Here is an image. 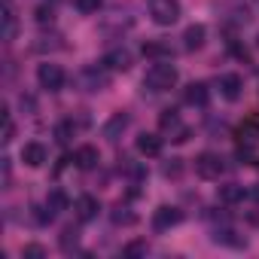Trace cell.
Returning <instances> with one entry per match:
<instances>
[{"label":"cell","instance_id":"obj_1","mask_svg":"<svg viewBox=\"0 0 259 259\" xmlns=\"http://www.w3.org/2000/svg\"><path fill=\"white\" fill-rule=\"evenodd\" d=\"M238 156L247 165H259V116H250L238 128Z\"/></svg>","mask_w":259,"mask_h":259},{"label":"cell","instance_id":"obj_2","mask_svg":"<svg viewBox=\"0 0 259 259\" xmlns=\"http://www.w3.org/2000/svg\"><path fill=\"white\" fill-rule=\"evenodd\" d=\"M144 85H147L150 92H168V89H174V85H177V67H174L171 61H156V64L147 70Z\"/></svg>","mask_w":259,"mask_h":259},{"label":"cell","instance_id":"obj_3","mask_svg":"<svg viewBox=\"0 0 259 259\" xmlns=\"http://www.w3.org/2000/svg\"><path fill=\"white\" fill-rule=\"evenodd\" d=\"M159 132L171 141V144H186L189 141V125L180 119V113L177 110H165L162 116H159Z\"/></svg>","mask_w":259,"mask_h":259},{"label":"cell","instance_id":"obj_4","mask_svg":"<svg viewBox=\"0 0 259 259\" xmlns=\"http://www.w3.org/2000/svg\"><path fill=\"white\" fill-rule=\"evenodd\" d=\"M150 16H153L156 25L168 28L180 19V4L177 0H150Z\"/></svg>","mask_w":259,"mask_h":259},{"label":"cell","instance_id":"obj_5","mask_svg":"<svg viewBox=\"0 0 259 259\" xmlns=\"http://www.w3.org/2000/svg\"><path fill=\"white\" fill-rule=\"evenodd\" d=\"M223 171H226V165H223V159H220L217 153H201V156H195V174H198L201 180H220Z\"/></svg>","mask_w":259,"mask_h":259},{"label":"cell","instance_id":"obj_6","mask_svg":"<svg viewBox=\"0 0 259 259\" xmlns=\"http://www.w3.org/2000/svg\"><path fill=\"white\" fill-rule=\"evenodd\" d=\"M37 79H40V85L46 92H61L64 89V70H61V64H52V61L40 64L37 67Z\"/></svg>","mask_w":259,"mask_h":259},{"label":"cell","instance_id":"obj_7","mask_svg":"<svg viewBox=\"0 0 259 259\" xmlns=\"http://www.w3.org/2000/svg\"><path fill=\"white\" fill-rule=\"evenodd\" d=\"M79 85L85 89V92H104L107 85H110V73H107V67L101 64V67H82V73H79Z\"/></svg>","mask_w":259,"mask_h":259},{"label":"cell","instance_id":"obj_8","mask_svg":"<svg viewBox=\"0 0 259 259\" xmlns=\"http://www.w3.org/2000/svg\"><path fill=\"white\" fill-rule=\"evenodd\" d=\"M101 64H104L107 70L125 73V70H132V52H128V49H110V52L101 58Z\"/></svg>","mask_w":259,"mask_h":259},{"label":"cell","instance_id":"obj_9","mask_svg":"<svg viewBox=\"0 0 259 259\" xmlns=\"http://www.w3.org/2000/svg\"><path fill=\"white\" fill-rule=\"evenodd\" d=\"M220 95H223L226 101H238V98L244 95V79H241L238 73H223V76H220Z\"/></svg>","mask_w":259,"mask_h":259},{"label":"cell","instance_id":"obj_10","mask_svg":"<svg viewBox=\"0 0 259 259\" xmlns=\"http://www.w3.org/2000/svg\"><path fill=\"white\" fill-rule=\"evenodd\" d=\"M46 159H49V153H46V147H43V144L31 141V144H25V147H22V162H25L28 168H43V165H46Z\"/></svg>","mask_w":259,"mask_h":259},{"label":"cell","instance_id":"obj_11","mask_svg":"<svg viewBox=\"0 0 259 259\" xmlns=\"http://www.w3.org/2000/svg\"><path fill=\"white\" fill-rule=\"evenodd\" d=\"M180 220H183V213H180L177 207H168V204H162V207L153 213V229H156V232H165V229L177 226Z\"/></svg>","mask_w":259,"mask_h":259},{"label":"cell","instance_id":"obj_12","mask_svg":"<svg viewBox=\"0 0 259 259\" xmlns=\"http://www.w3.org/2000/svg\"><path fill=\"white\" fill-rule=\"evenodd\" d=\"M73 210H76V217H79L82 223H92V220L98 217L101 204H98V198H95V195H79V198H76V204H73Z\"/></svg>","mask_w":259,"mask_h":259},{"label":"cell","instance_id":"obj_13","mask_svg":"<svg viewBox=\"0 0 259 259\" xmlns=\"http://www.w3.org/2000/svg\"><path fill=\"white\" fill-rule=\"evenodd\" d=\"M138 153L147 156V159L159 156V153H162V135H150V132L138 135Z\"/></svg>","mask_w":259,"mask_h":259},{"label":"cell","instance_id":"obj_14","mask_svg":"<svg viewBox=\"0 0 259 259\" xmlns=\"http://www.w3.org/2000/svg\"><path fill=\"white\" fill-rule=\"evenodd\" d=\"M73 162H76V168H82V171H92V168H98V162H101V153H98V147H79L76 153H73Z\"/></svg>","mask_w":259,"mask_h":259},{"label":"cell","instance_id":"obj_15","mask_svg":"<svg viewBox=\"0 0 259 259\" xmlns=\"http://www.w3.org/2000/svg\"><path fill=\"white\" fill-rule=\"evenodd\" d=\"M207 98H210V92H207V85H204V82H189V85H186V92H183V101H186L189 107H204V104H207Z\"/></svg>","mask_w":259,"mask_h":259},{"label":"cell","instance_id":"obj_16","mask_svg":"<svg viewBox=\"0 0 259 259\" xmlns=\"http://www.w3.org/2000/svg\"><path fill=\"white\" fill-rule=\"evenodd\" d=\"M128 122H132V119H128V113H113L110 122L104 125V138L107 141H119V135L128 128Z\"/></svg>","mask_w":259,"mask_h":259},{"label":"cell","instance_id":"obj_17","mask_svg":"<svg viewBox=\"0 0 259 259\" xmlns=\"http://www.w3.org/2000/svg\"><path fill=\"white\" fill-rule=\"evenodd\" d=\"M204 25H189L186 31H183V49L186 52H195V49H201L204 46Z\"/></svg>","mask_w":259,"mask_h":259},{"label":"cell","instance_id":"obj_18","mask_svg":"<svg viewBox=\"0 0 259 259\" xmlns=\"http://www.w3.org/2000/svg\"><path fill=\"white\" fill-rule=\"evenodd\" d=\"M220 201L223 204H238V201H244V195H247V189L241 186V183H226V186H220Z\"/></svg>","mask_w":259,"mask_h":259},{"label":"cell","instance_id":"obj_19","mask_svg":"<svg viewBox=\"0 0 259 259\" xmlns=\"http://www.w3.org/2000/svg\"><path fill=\"white\" fill-rule=\"evenodd\" d=\"M144 55L156 58V61H168L171 58V46L162 43V40H153V43H144Z\"/></svg>","mask_w":259,"mask_h":259},{"label":"cell","instance_id":"obj_20","mask_svg":"<svg viewBox=\"0 0 259 259\" xmlns=\"http://www.w3.org/2000/svg\"><path fill=\"white\" fill-rule=\"evenodd\" d=\"M238 232H232V229H217L213 232V241L217 244H229V247H244L247 244V238H235Z\"/></svg>","mask_w":259,"mask_h":259},{"label":"cell","instance_id":"obj_21","mask_svg":"<svg viewBox=\"0 0 259 259\" xmlns=\"http://www.w3.org/2000/svg\"><path fill=\"white\" fill-rule=\"evenodd\" d=\"M16 31H19L16 13H13V7H7V10H4V40H7V43L16 40Z\"/></svg>","mask_w":259,"mask_h":259},{"label":"cell","instance_id":"obj_22","mask_svg":"<svg viewBox=\"0 0 259 259\" xmlns=\"http://www.w3.org/2000/svg\"><path fill=\"white\" fill-rule=\"evenodd\" d=\"M46 207H49L52 213L64 210V207H67V192H64V189H52V192L46 195Z\"/></svg>","mask_w":259,"mask_h":259},{"label":"cell","instance_id":"obj_23","mask_svg":"<svg viewBox=\"0 0 259 259\" xmlns=\"http://www.w3.org/2000/svg\"><path fill=\"white\" fill-rule=\"evenodd\" d=\"M113 223H116V226H135V223H138V217L128 210V207H122V204H119V207L113 210Z\"/></svg>","mask_w":259,"mask_h":259},{"label":"cell","instance_id":"obj_24","mask_svg":"<svg viewBox=\"0 0 259 259\" xmlns=\"http://www.w3.org/2000/svg\"><path fill=\"white\" fill-rule=\"evenodd\" d=\"M58 244H61V250H64V253H70V250H73V247L79 244V232H76V229H64V232H61V241H58Z\"/></svg>","mask_w":259,"mask_h":259},{"label":"cell","instance_id":"obj_25","mask_svg":"<svg viewBox=\"0 0 259 259\" xmlns=\"http://www.w3.org/2000/svg\"><path fill=\"white\" fill-rule=\"evenodd\" d=\"M101 4H104V0H73V7H76L82 16H92V13H98V10H101Z\"/></svg>","mask_w":259,"mask_h":259},{"label":"cell","instance_id":"obj_26","mask_svg":"<svg viewBox=\"0 0 259 259\" xmlns=\"http://www.w3.org/2000/svg\"><path fill=\"white\" fill-rule=\"evenodd\" d=\"M70 138H73V125H70V122L55 125V141H58V144H70Z\"/></svg>","mask_w":259,"mask_h":259},{"label":"cell","instance_id":"obj_27","mask_svg":"<svg viewBox=\"0 0 259 259\" xmlns=\"http://www.w3.org/2000/svg\"><path fill=\"white\" fill-rule=\"evenodd\" d=\"M22 256H25V259H43V256H46V250H43L40 244H28V247L22 250Z\"/></svg>","mask_w":259,"mask_h":259},{"label":"cell","instance_id":"obj_28","mask_svg":"<svg viewBox=\"0 0 259 259\" xmlns=\"http://www.w3.org/2000/svg\"><path fill=\"white\" fill-rule=\"evenodd\" d=\"M141 253H147V241H132L125 247V256H141Z\"/></svg>","mask_w":259,"mask_h":259},{"label":"cell","instance_id":"obj_29","mask_svg":"<svg viewBox=\"0 0 259 259\" xmlns=\"http://www.w3.org/2000/svg\"><path fill=\"white\" fill-rule=\"evenodd\" d=\"M180 171H183V165H180V159H171V162H168V165L162 168V174H165V177H177Z\"/></svg>","mask_w":259,"mask_h":259},{"label":"cell","instance_id":"obj_30","mask_svg":"<svg viewBox=\"0 0 259 259\" xmlns=\"http://www.w3.org/2000/svg\"><path fill=\"white\" fill-rule=\"evenodd\" d=\"M37 22H40V25L52 22V10H49V7H40V10H37Z\"/></svg>","mask_w":259,"mask_h":259},{"label":"cell","instance_id":"obj_31","mask_svg":"<svg viewBox=\"0 0 259 259\" xmlns=\"http://www.w3.org/2000/svg\"><path fill=\"white\" fill-rule=\"evenodd\" d=\"M247 198H253V201L259 204V183H253V186L247 189Z\"/></svg>","mask_w":259,"mask_h":259},{"label":"cell","instance_id":"obj_32","mask_svg":"<svg viewBox=\"0 0 259 259\" xmlns=\"http://www.w3.org/2000/svg\"><path fill=\"white\" fill-rule=\"evenodd\" d=\"M256 49H259V37H256Z\"/></svg>","mask_w":259,"mask_h":259},{"label":"cell","instance_id":"obj_33","mask_svg":"<svg viewBox=\"0 0 259 259\" xmlns=\"http://www.w3.org/2000/svg\"><path fill=\"white\" fill-rule=\"evenodd\" d=\"M256 4H259V0H256Z\"/></svg>","mask_w":259,"mask_h":259}]
</instances>
